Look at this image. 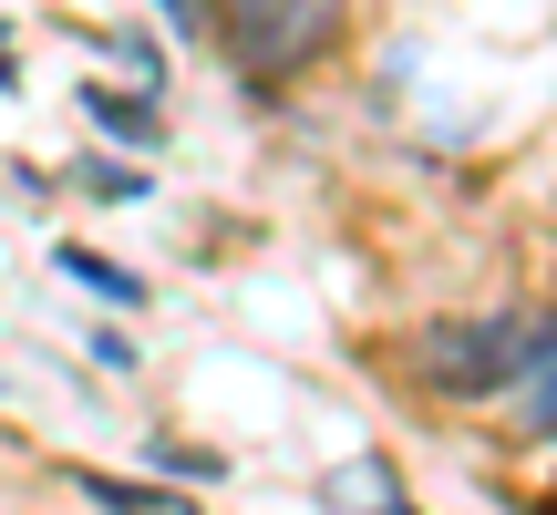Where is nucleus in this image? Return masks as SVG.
Here are the masks:
<instances>
[{"mask_svg": "<svg viewBox=\"0 0 557 515\" xmlns=\"http://www.w3.org/2000/svg\"><path fill=\"white\" fill-rule=\"evenodd\" d=\"M537 330L547 319L527 310H485V319H434V330L413 340V372L434 381L444 402H496L527 381V361H537Z\"/></svg>", "mask_w": 557, "mask_h": 515, "instance_id": "2", "label": "nucleus"}, {"mask_svg": "<svg viewBox=\"0 0 557 515\" xmlns=\"http://www.w3.org/2000/svg\"><path fill=\"white\" fill-rule=\"evenodd\" d=\"M83 103H94V124H103V135H124V145H156V135H165V124L145 114V103H114V93H103V83H94V93H83Z\"/></svg>", "mask_w": 557, "mask_h": 515, "instance_id": "6", "label": "nucleus"}, {"mask_svg": "<svg viewBox=\"0 0 557 515\" xmlns=\"http://www.w3.org/2000/svg\"><path fill=\"white\" fill-rule=\"evenodd\" d=\"M517 434L527 443H557V310H547L537 361H527V381H517Z\"/></svg>", "mask_w": 557, "mask_h": 515, "instance_id": "3", "label": "nucleus"}, {"mask_svg": "<svg viewBox=\"0 0 557 515\" xmlns=\"http://www.w3.org/2000/svg\"><path fill=\"white\" fill-rule=\"evenodd\" d=\"M341 0H218V52L248 93H289L320 52H341Z\"/></svg>", "mask_w": 557, "mask_h": 515, "instance_id": "1", "label": "nucleus"}, {"mask_svg": "<svg viewBox=\"0 0 557 515\" xmlns=\"http://www.w3.org/2000/svg\"><path fill=\"white\" fill-rule=\"evenodd\" d=\"M73 176H83V197H145L135 165H73Z\"/></svg>", "mask_w": 557, "mask_h": 515, "instance_id": "7", "label": "nucleus"}, {"mask_svg": "<svg viewBox=\"0 0 557 515\" xmlns=\"http://www.w3.org/2000/svg\"><path fill=\"white\" fill-rule=\"evenodd\" d=\"M83 495H94V505H135V515H176L186 505L176 485H114V475H83Z\"/></svg>", "mask_w": 557, "mask_h": 515, "instance_id": "5", "label": "nucleus"}, {"mask_svg": "<svg viewBox=\"0 0 557 515\" xmlns=\"http://www.w3.org/2000/svg\"><path fill=\"white\" fill-rule=\"evenodd\" d=\"M165 32H218V0H156Z\"/></svg>", "mask_w": 557, "mask_h": 515, "instance_id": "8", "label": "nucleus"}, {"mask_svg": "<svg viewBox=\"0 0 557 515\" xmlns=\"http://www.w3.org/2000/svg\"><path fill=\"white\" fill-rule=\"evenodd\" d=\"M62 268H73L83 289H103L114 310H135V299H145V278H135V268H114V258H94V248H62Z\"/></svg>", "mask_w": 557, "mask_h": 515, "instance_id": "4", "label": "nucleus"}]
</instances>
